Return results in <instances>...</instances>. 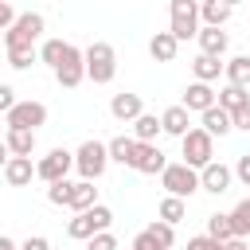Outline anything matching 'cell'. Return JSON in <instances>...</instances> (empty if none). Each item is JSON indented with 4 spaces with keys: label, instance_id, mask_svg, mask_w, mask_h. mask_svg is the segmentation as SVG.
I'll list each match as a JSON object with an SVG mask.
<instances>
[{
    "label": "cell",
    "instance_id": "obj_10",
    "mask_svg": "<svg viewBox=\"0 0 250 250\" xmlns=\"http://www.w3.org/2000/svg\"><path fill=\"white\" fill-rule=\"evenodd\" d=\"M82 78H86V55L70 43V47H66V55H62V62L55 66V82H59V86H66V90H74Z\"/></svg>",
    "mask_w": 250,
    "mask_h": 250
},
{
    "label": "cell",
    "instance_id": "obj_5",
    "mask_svg": "<svg viewBox=\"0 0 250 250\" xmlns=\"http://www.w3.org/2000/svg\"><path fill=\"white\" fill-rule=\"evenodd\" d=\"M180 148H184V164L188 168H199L203 172L215 160V137L203 133V129H188V137L180 141Z\"/></svg>",
    "mask_w": 250,
    "mask_h": 250
},
{
    "label": "cell",
    "instance_id": "obj_23",
    "mask_svg": "<svg viewBox=\"0 0 250 250\" xmlns=\"http://www.w3.org/2000/svg\"><path fill=\"white\" fill-rule=\"evenodd\" d=\"M4 145H8L12 156H31V152H35V133H27V129H8Z\"/></svg>",
    "mask_w": 250,
    "mask_h": 250
},
{
    "label": "cell",
    "instance_id": "obj_34",
    "mask_svg": "<svg viewBox=\"0 0 250 250\" xmlns=\"http://www.w3.org/2000/svg\"><path fill=\"white\" fill-rule=\"evenodd\" d=\"M86 250H117V238H113L109 230H102V234H94V238H90V246H86Z\"/></svg>",
    "mask_w": 250,
    "mask_h": 250
},
{
    "label": "cell",
    "instance_id": "obj_13",
    "mask_svg": "<svg viewBox=\"0 0 250 250\" xmlns=\"http://www.w3.org/2000/svg\"><path fill=\"white\" fill-rule=\"evenodd\" d=\"M199 188H203V191H211V195H223V191L230 188V168H227V164H219V160H211V164L199 172Z\"/></svg>",
    "mask_w": 250,
    "mask_h": 250
},
{
    "label": "cell",
    "instance_id": "obj_43",
    "mask_svg": "<svg viewBox=\"0 0 250 250\" xmlns=\"http://www.w3.org/2000/svg\"><path fill=\"white\" fill-rule=\"evenodd\" d=\"M223 250H250V246H246V238H230V242H223Z\"/></svg>",
    "mask_w": 250,
    "mask_h": 250
},
{
    "label": "cell",
    "instance_id": "obj_22",
    "mask_svg": "<svg viewBox=\"0 0 250 250\" xmlns=\"http://www.w3.org/2000/svg\"><path fill=\"white\" fill-rule=\"evenodd\" d=\"M230 4H223V0H207V4H199V16H203V27H223L227 20H230Z\"/></svg>",
    "mask_w": 250,
    "mask_h": 250
},
{
    "label": "cell",
    "instance_id": "obj_25",
    "mask_svg": "<svg viewBox=\"0 0 250 250\" xmlns=\"http://www.w3.org/2000/svg\"><path fill=\"white\" fill-rule=\"evenodd\" d=\"M191 70H195V82H215L219 70H227V62H223V59H211V55H199V59L191 62Z\"/></svg>",
    "mask_w": 250,
    "mask_h": 250
},
{
    "label": "cell",
    "instance_id": "obj_29",
    "mask_svg": "<svg viewBox=\"0 0 250 250\" xmlns=\"http://www.w3.org/2000/svg\"><path fill=\"white\" fill-rule=\"evenodd\" d=\"M133 152H137V141L133 137H113L109 141V160H117V164H133Z\"/></svg>",
    "mask_w": 250,
    "mask_h": 250
},
{
    "label": "cell",
    "instance_id": "obj_35",
    "mask_svg": "<svg viewBox=\"0 0 250 250\" xmlns=\"http://www.w3.org/2000/svg\"><path fill=\"white\" fill-rule=\"evenodd\" d=\"M12 109H16V90H12V86H8V82H0V113H4V117H8V113H12Z\"/></svg>",
    "mask_w": 250,
    "mask_h": 250
},
{
    "label": "cell",
    "instance_id": "obj_40",
    "mask_svg": "<svg viewBox=\"0 0 250 250\" xmlns=\"http://www.w3.org/2000/svg\"><path fill=\"white\" fill-rule=\"evenodd\" d=\"M129 250H156V242L148 238V230H141V234L133 238V246H129Z\"/></svg>",
    "mask_w": 250,
    "mask_h": 250
},
{
    "label": "cell",
    "instance_id": "obj_44",
    "mask_svg": "<svg viewBox=\"0 0 250 250\" xmlns=\"http://www.w3.org/2000/svg\"><path fill=\"white\" fill-rule=\"evenodd\" d=\"M8 160H12V152H8V145L0 141V168H8Z\"/></svg>",
    "mask_w": 250,
    "mask_h": 250
},
{
    "label": "cell",
    "instance_id": "obj_38",
    "mask_svg": "<svg viewBox=\"0 0 250 250\" xmlns=\"http://www.w3.org/2000/svg\"><path fill=\"white\" fill-rule=\"evenodd\" d=\"M16 20H20V16H16V8H12V4H4V0H0V31H4V27H12V23H16Z\"/></svg>",
    "mask_w": 250,
    "mask_h": 250
},
{
    "label": "cell",
    "instance_id": "obj_14",
    "mask_svg": "<svg viewBox=\"0 0 250 250\" xmlns=\"http://www.w3.org/2000/svg\"><path fill=\"white\" fill-rule=\"evenodd\" d=\"M109 113L117 117V121H137L141 113H145V105H141V94H113V102H109Z\"/></svg>",
    "mask_w": 250,
    "mask_h": 250
},
{
    "label": "cell",
    "instance_id": "obj_30",
    "mask_svg": "<svg viewBox=\"0 0 250 250\" xmlns=\"http://www.w3.org/2000/svg\"><path fill=\"white\" fill-rule=\"evenodd\" d=\"M66 47H70V43H62V39H47V43L39 47V59H43V62H47V66L55 70V66L62 62V55H66Z\"/></svg>",
    "mask_w": 250,
    "mask_h": 250
},
{
    "label": "cell",
    "instance_id": "obj_31",
    "mask_svg": "<svg viewBox=\"0 0 250 250\" xmlns=\"http://www.w3.org/2000/svg\"><path fill=\"white\" fill-rule=\"evenodd\" d=\"M230 223H234V238H246L250 234V195L230 211Z\"/></svg>",
    "mask_w": 250,
    "mask_h": 250
},
{
    "label": "cell",
    "instance_id": "obj_7",
    "mask_svg": "<svg viewBox=\"0 0 250 250\" xmlns=\"http://www.w3.org/2000/svg\"><path fill=\"white\" fill-rule=\"evenodd\" d=\"M168 31L176 35V43L199 35V8H195L191 0H172V27H168Z\"/></svg>",
    "mask_w": 250,
    "mask_h": 250
},
{
    "label": "cell",
    "instance_id": "obj_8",
    "mask_svg": "<svg viewBox=\"0 0 250 250\" xmlns=\"http://www.w3.org/2000/svg\"><path fill=\"white\" fill-rule=\"evenodd\" d=\"M4 125H8V129H27V133H35L39 125H47V105H43V102H16V109L4 117Z\"/></svg>",
    "mask_w": 250,
    "mask_h": 250
},
{
    "label": "cell",
    "instance_id": "obj_20",
    "mask_svg": "<svg viewBox=\"0 0 250 250\" xmlns=\"http://www.w3.org/2000/svg\"><path fill=\"white\" fill-rule=\"evenodd\" d=\"M203 133H211V137H227L230 129H234V121H230V113L227 109H219V105H211L207 113H203V125H199Z\"/></svg>",
    "mask_w": 250,
    "mask_h": 250
},
{
    "label": "cell",
    "instance_id": "obj_26",
    "mask_svg": "<svg viewBox=\"0 0 250 250\" xmlns=\"http://www.w3.org/2000/svg\"><path fill=\"white\" fill-rule=\"evenodd\" d=\"M207 234H211L215 242H230V238H234V223H230V215H223V211L207 215Z\"/></svg>",
    "mask_w": 250,
    "mask_h": 250
},
{
    "label": "cell",
    "instance_id": "obj_11",
    "mask_svg": "<svg viewBox=\"0 0 250 250\" xmlns=\"http://www.w3.org/2000/svg\"><path fill=\"white\" fill-rule=\"evenodd\" d=\"M180 105H184L188 113H191V109H199V113H207L211 105H219V94H215V90H211L207 82H191V86L184 90V102H180Z\"/></svg>",
    "mask_w": 250,
    "mask_h": 250
},
{
    "label": "cell",
    "instance_id": "obj_39",
    "mask_svg": "<svg viewBox=\"0 0 250 250\" xmlns=\"http://www.w3.org/2000/svg\"><path fill=\"white\" fill-rule=\"evenodd\" d=\"M31 62H35V55H8V66L12 70H27Z\"/></svg>",
    "mask_w": 250,
    "mask_h": 250
},
{
    "label": "cell",
    "instance_id": "obj_17",
    "mask_svg": "<svg viewBox=\"0 0 250 250\" xmlns=\"http://www.w3.org/2000/svg\"><path fill=\"white\" fill-rule=\"evenodd\" d=\"M74 215H82V211H90V207H98V188L90 184V180H78L74 188H70V203H66Z\"/></svg>",
    "mask_w": 250,
    "mask_h": 250
},
{
    "label": "cell",
    "instance_id": "obj_18",
    "mask_svg": "<svg viewBox=\"0 0 250 250\" xmlns=\"http://www.w3.org/2000/svg\"><path fill=\"white\" fill-rule=\"evenodd\" d=\"M176 51H180V43H176V35H172V31H156V35L148 39V55H152L156 62H172V59H176Z\"/></svg>",
    "mask_w": 250,
    "mask_h": 250
},
{
    "label": "cell",
    "instance_id": "obj_21",
    "mask_svg": "<svg viewBox=\"0 0 250 250\" xmlns=\"http://www.w3.org/2000/svg\"><path fill=\"white\" fill-rule=\"evenodd\" d=\"M156 133H164L156 113H141V117L133 121V141H137V145H152V141H156Z\"/></svg>",
    "mask_w": 250,
    "mask_h": 250
},
{
    "label": "cell",
    "instance_id": "obj_32",
    "mask_svg": "<svg viewBox=\"0 0 250 250\" xmlns=\"http://www.w3.org/2000/svg\"><path fill=\"white\" fill-rule=\"evenodd\" d=\"M148 238L156 242V250H172V242H176V230H172L168 223H160V219H156V223L148 227Z\"/></svg>",
    "mask_w": 250,
    "mask_h": 250
},
{
    "label": "cell",
    "instance_id": "obj_19",
    "mask_svg": "<svg viewBox=\"0 0 250 250\" xmlns=\"http://www.w3.org/2000/svg\"><path fill=\"white\" fill-rule=\"evenodd\" d=\"M188 125H191V121H188V109H184V105H168V109L160 113V129L172 133V137H180V141L188 137Z\"/></svg>",
    "mask_w": 250,
    "mask_h": 250
},
{
    "label": "cell",
    "instance_id": "obj_42",
    "mask_svg": "<svg viewBox=\"0 0 250 250\" xmlns=\"http://www.w3.org/2000/svg\"><path fill=\"white\" fill-rule=\"evenodd\" d=\"M20 250H51V242H47L43 234H31V238H27V242H23Z\"/></svg>",
    "mask_w": 250,
    "mask_h": 250
},
{
    "label": "cell",
    "instance_id": "obj_24",
    "mask_svg": "<svg viewBox=\"0 0 250 250\" xmlns=\"http://www.w3.org/2000/svg\"><path fill=\"white\" fill-rule=\"evenodd\" d=\"M227 86H238V90L250 86V55H234L227 62Z\"/></svg>",
    "mask_w": 250,
    "mask_h": 250
},
{
    "label": "cell",
    "instance_id": "obj_27",
    "mask_svg": "<svg viewBox=\"0 0 250 250\" xmlns=\"http://www.w3.org/2000/svg\"><path fill=\"white\" fill-rule=\"evenodd\" d=\"M156 215H160V223L176 227V223L188 215V207H184V199H176V195H164V199H160V207H156Z\"/></svg>",
    "mask_w": 250,
    "mask_h": 250
},
{
    "label": "cell",
    "instance_id": "obj_33",
    "mask_svg": "<svg viewBox=\"0 0 250 250\" xmlns=\"http://www.w3.org/2000/svg\"><path fill=\"white\" fill-rule=\"evenodd\" d=\"M70 188H74L70 180H59V184H51V188H47V199H51L55 207H66V203H70Z\"/></svg>",
    "mask_w": 250,
    "mask_h": 250
},
{
    "label": "cell",
    "instance_id": "obj_16",
    "mask_svg": "<svg viewBox=\"0 0 250 250\" xmlns=\"http://www.w3.org/2000/svg\"><path fill=\"white\" fill-rule=\"evenodd\" d=\"M31 176H35L31 156H12V160H8V168H4V180H8L12 188H27V184H31Z\"/></svg>",
    "mask_w": 250,
    "mask_h": 250
},
{
    "label": "cell",
    "instance_id": "obj_9",
    "mask_svg": "<svg viewBox=\"0 0 250 250\" xmlns=\"http://www.w3.org/2000/svg\"><path fill=\"white\" fill-rule=\"evenodd\" d=\"M70 168H74V152H66V148L59 145V148H51V152L35 164V176L47 180V184H59V180H66Z\"/></svg>",
    "mask_w": 250,
    "mask_h": 250
},
{
    "label": "cell",
    "instance_id": "obj_28",
    "mask_svg": "<svg viewBox=\"0 0 250 250\" xmlns=\"http://www.w3.org/2000/svg\"><path fill=\"white\" fill-rule=\"evenodd\" d=\"M242 105H250V94H246V90H238V86H223V90H219V109L234 113V109H242Z\"/></svg>",
    "mask_w": 250,
    "mask_h": 250
},
{
    "label": "cell",
    "instance_id": "obj_45",
    "mask_svg": "<svg viewBox=\"0 0 250 250\" xmlns=\"http://www.w3.org/2000/svg\"><path fill=\"white\" fill-rule=\"evenodd\" d=\"M0 250H20V246H16L12 238H4V234H0Z\"/></svg>",
    "mask_w": 250,
    "mask_h": 250
},
{
    "label": "cell",
    "instance_id": "obj_37",
    "mask_svg": "<svg viewBox=\"0 0 250 250\" xmlns=\"http://www.w3.org/2000/svg\"><path fill=\"white\" fill-rule=\"evenodd\" d=\"M230 121H234V129H246V133H250V105L234 109V113H230Z\"/></svg>",
    "mask_w": 250,
    "mask_h": 250
},
{
    "label": "cell",
    "instance_id": "obj_41",
    "mask_svg": "<svg viewBox=\"0 0 250 250\" xmlns=\"http://www.w3.org/2000/svg\"><path fill=\"white\" fill-rule=\"evenodd\" d=\"M234 172H238V180L250 188V156H238V164H234Z\"/></svg>",
    "mask_w": 250,
    "mask_h": 250
},
{
    "label": "cell",
    "instance_id": "obj_3",
    "mask_svg": "<svg viewBox=\"0 0 250 250\" xmlns=\"http://www.w3.org/2000/svg\"><path fill=\"white\" fill-rule=\"evenodd\" d=\"M105 164H109V145H102V141H82L78 145V152H74V168H78V176L82 180H98L102 172H105Z\"/></svg>",
    "mask_w": 250,
    "mask_h": 250
},
{
    "label": "cell",
    "instance_id": "obj_6",
    "mask_svg": "<svg viewBox=\"0 0 250 250\" xmlns=\"http://www.w3.org/2000/svg\"><path fill=\"white\" fill-rule=\"evenodd\" d=\"M160 184H164V191H168V195L184 199V195L199 191V172H195V168H188V164L180 160V164H168V168L160 172Z\"/></svg>",
    "mask_w": 250,
    "mask_h": 250
},
{
    "label": "cell",
    "instance_id": "obj_1",
    "mask_svg": "<svg viewBox=\"0 0 250 250\" xmlns=\"http://www.w3.org/2000/svg\"><path fill=\"white\" fill-rule=\"evenodd\" d=\"M39 35H43V16L39 12H23L4 31V47H8V55H35V39Z\"/></svg>",
    "mask_w": 250,
    "mask_h": 250
},
{
    "label": "cell",
    "instance_id": "obj_4",
    "mask_svg": "<svg viewBox=\"0 0 250 250\" xmlns=\"http://www.w3.org/2000/svg\"><path fill=\"white\" fill-rule=\"evenodd\" d=\"M109 223H113V211L105 207V203H98V207H90V211H82V215H74L70 223H66V234L70 238H94V234H102V230H109Z\"/></svg>",
    "mask_w": 250,
    "mask_h": 250
},
{
    "label": "cell",
    "instance_id": "obj_36",
    "mask_svg": "<svg viewBox=\"0 0 250 250\" xmlns=\"http://www.w3.org/2000/svg\"><path fill=\"white\" fill-rule=\"evenodd\" d=\"M188 250H223V242H215L211 234H195L188 238Z\"/></svg>",
    "mask_w": 250,
    "mask_h": 250
},
{
    "label": "cell",
    "instance_id": "obj_12",
    "mask_svg": "<svg viewBox=\"0 0 250 250\" xmlns=\"http://www.w3.org/2000/svg\"><path fill=\"white\" fill-rule=\"evenodd\" d=\"M129 168H137V172H145V176H156V172H164L168 168V160H164V152L156 148V145H137V152H133V164Z\"/></svg>",
    "mask_w": 250,
    "mask_h": 250
},
{
    "label": "cell",
    "instance_id": "obj_2",
    "mask_svg": "<svg viewBox=\"0 0 250 250\" xmlns=\"http://www.w3.org/2000/svg\"><path fill=\"white\" fill-rule=\"evenodd\" d=\"M82 55H86V78H90L94 86L113 82V74H117V51H113L109 43H90Z\"/></svg>",
    "mask_w": 250,
    "mask_h": 250
},
{
    "label": "cell",
    "instance_id": "obj_15",
    "mask_svg": "<svg viewBox=\"0 0 250 250\" xmlns=\"http://www.w3.org/2000/svg\"><path fill=\"white\" fill-rule=\"evenodd\" d=\"M227 31L223 27H199V55H211V59H223L227 55Z\"/></svg>",
    "mask_w": 250,
    "mask_h": 250
}]
</instances>
